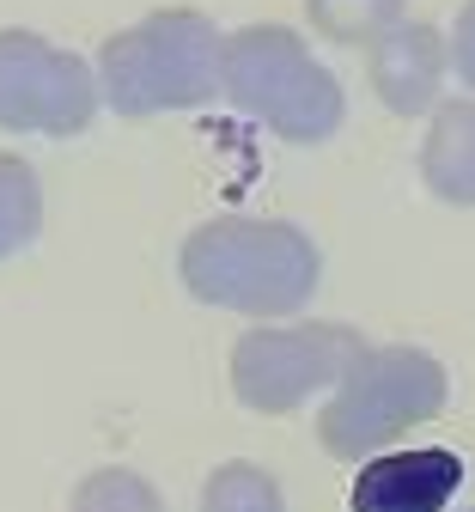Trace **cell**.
Listing matches in <instances>:
<instances>
[{"mask_svg": "<svg viewBox=\"0 0 475 512\" xmlns=\"http://www.w3.org/2000/svg\"><path fill=\"white\" fill-rule=\"evenodd\" d=\"M439 397H445V378L421 354L372 360L348 384V397L323 415V445H329L335 458H360V452H372L384 433L409 427V421H427L439 409Z\"/></svg>", "mask_w": 475, "mask_h": 512, "instance_id": "cell-1", "label": "cell"}, {"mask_svg": "<svg viewBox=\"0 0 475 512\" xmlns=\"http://www.w3.org/2000/svg\"><path fill=\"white\" fill-rule=\"evenodd\" d=\"M463 488V458L445 445H421V452H390L354 476L348 506L354 512H445L451 494Z\"/></svg>", "mask_w": 475, "mask_h": 512, "instance_id": "cell-2", "label": "cell"}, {"mask_svg": "<svg viewBox=\"0 0 475 512\" xmlns=\"http://www.w3.org/2000/svg\"><path fill=\"white\" fill-rule=\"evenodd\" d=\"M201 512H281V488H275V476L256 470V464H226L208 482Z\"/></svg>", "mask_w": 475, "mask_h": 512, "instance_id": "cell-3", "label": "cell"}, {"mask_svg": "<svg viewBox=\"0 0 475 512\" xmlns=\"http://www.w3.org/2000/svg\"><path fill=\"white\" fill-rule=\"evenodd\" d=\"M74 512H159V494L128 470H104V476H86V488L74 494Z\"/></svg>", "mask_w": 475, "mask_h": 512, "instance_id": "cell-4", "label": "cell"}, {"mask_svg": "<svg viewBox=\"0 0 475 512\" xmlns=\"http://www.w3.org/2000/svg\"><path fill=\"white\" fill-rule=\"evenodd\" d=\"M31 220V196H25V171L19 165H0V250H13L19 232Z\"/></svg>", "mask_w": 475, "mask_h": 512, "instance_id": "cell-5", "label": "cell"}, {"mask_svg": "<svg viewBox=\"0 0 475 512\" xmlns=\"http://www.w3.org/2000/svg\"><path fill=\"white\" fill-rule=\"evenodd\" d=\"M469 512H475V506H469Z\"/></svg>", "mask_w": 475, "mask_h": 512, "instance_id": "cell-6", "label": "cell"}]
</instances>
